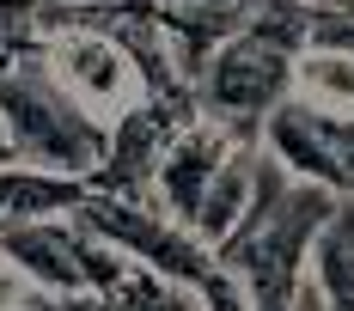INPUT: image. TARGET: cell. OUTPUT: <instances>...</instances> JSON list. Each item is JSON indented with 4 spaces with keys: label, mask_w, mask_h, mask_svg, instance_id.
Segmentation results:
<instances>
[{
    "label": "cell",
    "mask_w": 354,
    "mask_h": 311,
    "mask_svg": "<svg viewBox=\"0 0 354 311\" xmlns=\"http://www.w3.org/2000/svg\"><path fill=\"white\" fill-rule=\"evenodd\" d=\"M324 226H330V196L287 189L281 202H269L232 238V263H239V281L250 287L257 311H293V299H299V250Z\"/></svg>",
    "instance_id": "6da1fadb"
},
{
    "label": "cell",
    "mask_w": 354,
    "mask_h": 311,
    "mask_svg": "<svg viewBox=\"0 0 354 311\" xmlns=\"http://www.w3.org/2000/svg\"><path fill=\"white\" fill-rule=\"evenodd\" d=\"M0 116H6V135H12V153L31 159L43 171H92L104 159V140L86 116H73L62 92L49 86H31L25 73L0 68Z\"/></svg>",
    "instance_id": "7a4b0ae2"
},
{
    "label": "cell",
    "mask_w": 354,
    "mask_h": 311,
    "mask_svg": "<svg viewBox=\"0 0 354 311\" xmlns=\"http://www.w3.org/2000/svg\"><path fill=\"white\" fill-rule=\"evenodd\" d=\"M287 79H293V68H287L281 43L239 37V43H226L208 62V98H214L220 116H263L287 92Z\"/></svg>",
    "instance_id": "3957f363"
},
{
    "label": "cell",
    "mask_w": 354,
    "mask_h": 311,
    "mask_svg": "<svg viewBox=\"0 0 354 311\" xmlns=\"http://www.w3.org/2000/svg\"><path fill=\"white\" fill-rule=\"evenodd\" d=\"M80 238L62 220H12L0 232V256L25 281L49 287V293H86V263H80Z\"/></svg>",
    "instance_id": "277c9868"
},
{
    "label": "cell",
    "mask_w": 354,
    "mask_h": 311,
    "mask_svg": "<svg viewBox=\"0 0 354 311\" xmlns=\"http://www.w3.org/2000/svg\"><path fill=\"white\" fill-rule=\"evenodd\" d=\"M86 226L92 232H104L110 244H122L129 256H147L153 269H165V275H183V281H202V238H183L171 226H159V220H147L135 207H98L86 202Z\"/></svg>",
    "instance_id": "5b68a950"
},
{
    "label": "cell",
    "mask_w": 354,
    "mask_h": 311,
    "mask_svg": "<svg viewBox=\"0 0 354 311\" xmlns=\"http://www.w3.org/2000/svg\"><path fill=\"white\" fill-rule=\"evenodd\" d=\"M220 171H226V135H214V129H183V135H171L165 159H159V196H165L171 214L196 220Z\"/></svg>",
    "instance_id": "8992f818"
},
{
    "label": "cell",
    "mask_w": 354,
    "mask_h": 311,
    "mask_svg": "<svg viewBox=\"0 0 354 311\" xmlns=\"http://www.w3.org/2000/svg\"><path fill=\"white\" fill-rule=\"evenodd\" d=\"M55 79L68 86L73 98H92V104H122L129 92V49L122 43H104V37H68L55 43Z\"/></svg>",
    "instance_id": "52a82bcc"
},
{
    "label": "cell",
    "mask_w": 354,
    "mask_h": 311,
    "mask_svg": "<svg viewBox=\"0 0 354 311\" xmlns=\"http://www.w3.org/2000/svg\"><path fill=\"white\" fill-rule=\"evenodd\" d=\"M68 207H86V189L62 171H0V220H55Z\"/></svg>",
    "instance_id": "ba28073f"
},
{
    "label": "cell",
    "mask_w": 354,
    "mask_h": 311,
    "mask_svg": "<svg viewBox=\"0 0 354 311\" xmlns=\"http://www.w3.org/2000/svg\"><path fill=\"white\" fill-rule=\"evenodd\" d=\"M250 202H257V171H250L245 159H226V171L214 177L208 202H202V214L189 220V232L202 244H226L239 238V220L250 214Z\"/></svg>",
    "instance_id": "9c48e42d"
},
{
    "label": "cell",
    "mask_w": 354,
    "mask_h": 311,
    "mask_svg": "<svg viewBox=\"0 0 354 311\" xmlns=\"http://www.w3.org/2000/svg\"><path fill=\"white\" fill-rule=\"evenodd\" d=\"M269 147H275L281 165L306 171L312 183H342V165H336V153H330V129H318V122H306V116H275V122H269Z\"/></svg>",
    "instance_id": "30bf717a"
},
{
    "label": "cell",
    "mask_w": 354,
    "mask_h": 311,
    "mask_svg": "<svg viewBox=\"0 0 354 311\" xmlns=\"http://www.w3.org/2000/svg\"><path fill=\"white\" fill-rule=\"evenodd\" d=\"M165 129H159V116L153 110H135V116H122V129H116V140H110V177L122 183V189H135L147 171H159V159H165Z\"/></svg>",
    "instance_id": "8fae6325"
},
{
    "label": "cell",
    "mask_w": 354,
    "mask_h": 311,
    "mask_svg": "<svg viewBox=\"0 0 354 311\" xmlns=\"http://www.w3.org/2000/svg\"><path fill=\"white\" fill-rule=\"evenodd\" d=\"M318 281L330 311H354V214H336L318 232Z\"/></svg>",
    "instance_id": "7c38bea8"
},
{
    "label": "cell",
    "mask_w": 354,
    "mask_h": 311,
    "mask_svg": "<svg viewBox=\"0 0 354 311\" xmlns=\"http://www.w3.org/2000/svg\"><path fill=\"white\" fill-rule=\"evenodd\" d=\"M293 73H299V86H306V92H318L324 104L354 110V55H348V49H330V43H324V49H312Z\"/></svg>",
    "instance_id": "4fadbf2b"
},
{
    "label": "cell",
    "mask_w": 354,
    "mask_h": 311,
    "mask_svg": "<svg viewBox=\"0 0 354 311\" xmlns=\"http://www.w3.org/2000/svg\"><path fill=\"white\" fill-rule=\"evenodd\" d=\"M196 287H202V311H257L250 287L232 281V275H202Z\"/></svg>",
    "instance_id": "5bb4252c"
},
{
    "label": "cell",
    "mask_w": 354,
    "mask_h": 311,
    "mask_svg": "<svg viewBox=\"0 0 354 311\" xmlns=\"http://www.w3.org/2000/svg\"><path fill=\"white\" fill-rule=\"evenodd\" d=\"M12 159V135H6V116H0V165Z\"/></svg>",
    "instance_id": "9a60e30c"
},
{
    "label": "cell",
    "mask_w": 354,
    "mask_h": 311,
    "mask_svg": "<svg viewBox=\"0 0 354 311\" xmlns=\"http://www.w3.org/2000/svg\"><path fill=\"white\" fill-rule=\"evenodd\" d=\"M293 311H324V305L312 299V293H299V299H293Z\"/></svg>",
    "instance_id": "2e32d148"
}]
</instances>
